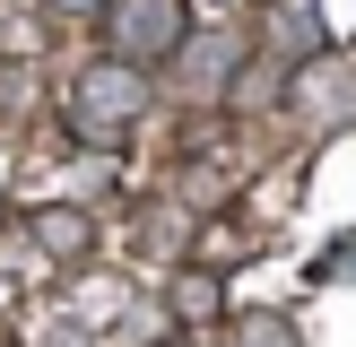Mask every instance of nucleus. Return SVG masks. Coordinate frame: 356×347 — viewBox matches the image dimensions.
I'll return each instance as SVG.
<instances>
[{"instance_id": "3", "label": "nucleus", "mask_w": 356, "mask_h": 347, "mask_svg": "<svg viewBox=\"0 0 356 347\" xmlns=\"http://www.w3.org/2000/svg\"><path fill=\"white\" fill-rule=\"evenodd\" d=\"M61 9H87V0H61Z\"/></svg>"}, {"instance_id": "1", "label": "nucleus", "mask_w": 356, "mask_h": 347, "mask_svg": "<svg viewBox=\"0 0 356 347\" xmlns=\"http://www.w3.org/2000/svg\"><path fill=\"white\" fill-rule=\"evenodd\" d=\"M165 35H174V0H122V17H113L122 52H156Z\"/></svg>"}, {"instance_id": "2", "label": "nucleus", "mask_w": 356, "mask_h": 347, "mask_svg": "<svg viewBox=\"0 0 356 347\" xmlns=\"http://www.w3.org/2000/svg\"><path fill=\"white\" fill-rule=\"evenodd\" d=\"M243 347H287V339H278V330H261V339H243Z\"/></svg>"}]
</instances>
